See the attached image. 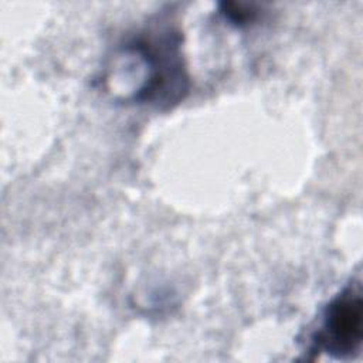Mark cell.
Returning a JSON list of instances; mask_svg holds the SVG:
<instances>
[{
	"label": "cell",
	"instance_id": "cell-1",
	"mask_svg": "<svg viewBox=\"0 0 363 363\" xmlns=\"http://www.w3.org/2000/svg\"><path fill=\"white\" fill-rule=\"evenodd\" d=\"M99 81L106 94L125 105L156 111L179 105L190 89L179 26L159 16L123 38L108 55Z\"/></svg>",
	"mask_w": 363,
	"mask_h": 363
},
{
	"label": "cell",
	"instance_id": "cell-2",
	"mask_svg": "<svg viewBox=\"0 0 363 363\" xmlns=\"http://www.w3.org/2000/svg\"><path fill=\"white\" fill-rule=\"evenodd\" d=\"M363 295L360 277H352L320 309L305 336V350L336 360H352L362 352Z\"/></svg>",
	"mask_w": 363,
	"mask_h": 363
},
{
	"label": "cell",
	"instance_id": "cell-3",
	"mask_svg": "<svg viewBox=\"0 0 363 363\" xmlns=\"http://www.w3.org/2000/svg\"><path fill=\"white\" fill-rule=\"evenodd\" d=\"M220 13L225 21L234 24L235 27H242L254 23L259 14L257 9L242 3H223Z\"/></svg>",
	"mask_w": 363,
	"mask_h": 363
}]
</instances>
